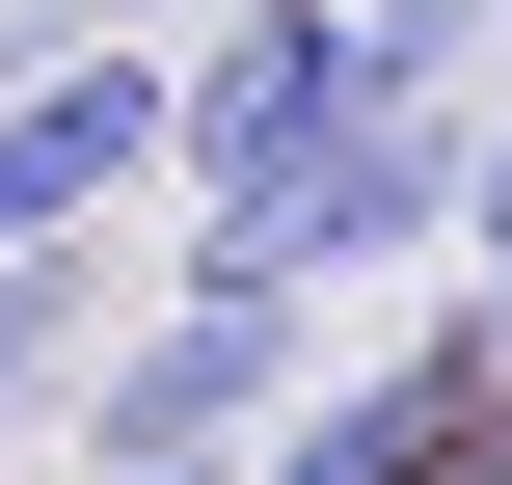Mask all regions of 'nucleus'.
Wrapping results in <instances>:
<instances>
[{
  "label": "nucleus",
  "instance_id": "f257e3e1",
  "mask_svg": "<svg viewBox=\"0 0 512 485\" xmlns=\"http://www.w3.org/2000/svg\"><path fill=\"white\" fill-rule=\"evenodd\" d=\"M459 54H486V0H270V27L189 81V270H243L378 108H459Z\"/></svg>",
  "mask_w": 512,
  "mask_h": 485
},
{
  "label": "nucleus",
  "instance_id": "f03ea898",
  "mask_svg": "<svg viewBox=\"0 0 512 485\" xmlns=\"http://www.w3.org/2000/svg\"><path fill=\"white\" fill-rule=\"evenodd\" d=\"M324 405V297H135V351L81 378V459H189V485H243L270 432Z\"/></svg>",
  "mask_w": 512,
  "mask_h": 485
},
{
  "label": "nucleus",
  "instance_id": "7ed1b4c3",
  "mask_svg": "<svg viewBox=\"0 0 512 485\" xmlns=\"http://www.w3.org/2000/svg\"><path fill=\"white\" fill-rule=\"evenodd\" d=\"M162 162H189V81L108 54V27H54V54L0 81V270H81V216H135Z\"/></svg>",
  "mask_w": 512,
  "mask_h": 485
},
{
  "label": "nucleus",
  "instance_id": "20e7f679",
  "mask_svg": "<svg viewBox=\"0 0 512 485\" xmlns=\"http://www.w3.org/2000/svg\"><path fill=\"white\" fill-rule=\"evenodd\" d=\"M243 485H512V324H432V351L324 378V405H297Z\"/></svg>",
  "mask_w": 512,
  "mask_h": 485
},
{
  "label": "nucleus",
  "instance_id": "39448f33",
  "mask_svg": "<svg viewBox=\"0 0 512 485\" xmlns=\"http://www.w3.org/2000/svg\"><path fill=\"white\" fill-rule=\"evenodd\" d=\"M135 324H108V270H0V432L54 405V378H108Z\"/></svg>",
  "mask_w": 512,
  "mask_h": 485
},
{
  "label": "nucleus",
  "instance_id": "423d86ee",
  "mask_svg": "<svg viewBox=\"0 0 512 485\" xmlns=\"http://www.w3.org/2000/svg\"><path fill=\"white\" fill-rule=\"evenodd\" d=\"M459 270H486V324H512V108H486V216H459Z\"/></svg>",
  "mask_w": 512,
  "mask_h": 485
},
{
  "label": "nucleus",
  "instance_id": "0eeeda50",
  "mask_svg": "<svg viewBox=\"0 0 512 485\" xmlns=\"http://www.w3.org/2000/svg\"><path fill=\"white\" fill-rule=\"evenodd\" d=\"M81 485H189V459H81Z\"/></svg>",
  "mask_w": 512,
  "mask_h": 485
},
{
  "label": "nucleus",
  "instance_id": "6e6552de",
  "mask_svg": "<svg viewBox=\"0 0 512 485\" xmlns=\"http://www.w3.org/2000/svg\"><path fill=\"white\" fill-rule=\"evenodd\" d=\"M54 27H108V0H54Z\"/></svg>",
  "mask_w": 512,
  "mask_h": 485
}]
</instances>
